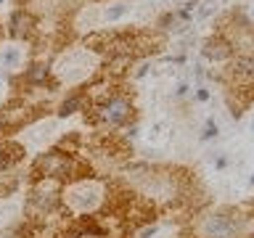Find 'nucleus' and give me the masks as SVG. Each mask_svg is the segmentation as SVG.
<instances>
[{"label": "nucleus", "mask_w": 254, "mask_h": 238, "mask_svg": "<svg viewBox=\"0 0 254 238\" xmlns=\"http://www.w3.org/2000/svg\"><path fill=\"white\" fill-rule=\"evenodd\" d=\"M214 135H217V124H214V119H209V122H206V130H204L201 138H204V140H209V138H214Z\"/></svg>", "instance_id": "nucleus-12"}, {"label": "nucleus", "mask_w": 254, "mask_h": 238, "mask_svg": "<svg viewBox=\"0 0 254 238\" xmlns=\"http://www.w3.org/2000/svg\"><path fill=\"white\" fill-rule=\"evenodd\" d=\"M5 124H8V114H3V111H0V132H3Z\"/></svg>", "instance_id": "nucleus-14"}, {"label": "nucleus", "mask_w": 254, "mask_h": 238, "mask_svg": "<svg viewBox=\"0 0 254 238\" xmlns=\"http://www.w3.org/2000/svg\"><path fill=\"white\" fill-rule=\"evenodd\" d=\"M230 74L236 82H244L246 87L254 85V56H236V61L230 63Z\"/></svg>", "instance_id": "nucleus-3"}, {"label": "nucleus", "mask_w": 254, "mask_h": 238, "mask_svg": "<svg viewBox=\"0 0 254 238\" xmlns=\"http://www.w3.org/2000/svg\"><path fill=\"white\" fill-rule=\"evenodd\" d=\"M24 156V148L16 146V143H0V172L13 167L19 159Z\"/></svg>", "instance_id": "nucleus-7"}, {"label": "nucleus", "mask_w": 254, "mask_h": 238, "mask_svg": "<svg viewBox=\"0 0 254 238\" xmlns=\"http://www.w3.org/2000/svg\"><path fill=\"white\" fill-rule=\"evenodd\" d=\"M82 103H85V98H82L79 93L69 95V98L61 103V111H59V114H61V117H69V114H74V111H79V109H82Z\"/></svg>", "instance_id": "nucleus-9"}, {"label": "nucleus", "mask_w": 254, "mask_h": 238, "mask_svg": "<svg viewBox=\"0 0 254 238\" xmlns=\"http://www.w3.org/2000/svg\"><path fill=\"white\" fill-rule=\"evenodd\" d=\"M74 238H101V230L98 228H90V230H87V228H82V230H77V233H74Z\"/></svg>", "instance_id": "nucleus-11"}, {"label": "nucleus", "mask_w": 254, "mask_h": 238, "mask_svg": "<svg viewBox=\"0 0 254 238\" xmlns=\"http://www.w3.org/2000/svg\"><path fill=\"white\" fill-rule=\"evenodd\" d=\"M127 11H130V5H122V3H119V5H111L109 11H106V21H117V19H122V16H125Z\"/></svg>", "instance_id": "nucleus-10"}, {"label": "nucleus", "mask_w": 254, "mask_h": 238, "mask_svg": "<svg viewBox=\"0 0 254 238\" xmlns=\"http://www.w3.org/2000/svg\"><path fill=\"white\" fill-rule=\"evenodd\" d=\"M32 27H35V19L27 11H16L11 16V35L13 37H27L32 32Z\"/></svg>", "instance_id": "nucleus-6"}, {"label": "nucleus", "mask_w": 254, "mask_h": 238, "mask_svg": "<svg viewBox=\"0 0 254 238\" xmlns=\"http://www.w3.org/2000/svg\"><path fill=\"white\" fill-rule=\"evenodd\" d=\"M16 59H19V53H16V51H5L0 61H3V66H11V63H16Z\"/></svg>", "instance_id": "nucleus-13"}, {"label": "nucleus", "mask_w": 254, "mask_h": 238, "mask_svg": "<svg viewBox=\"0 0 254 238\" xmlns=\"http://www.w3.org/2000/svg\"><path fill=\"white\" fill-rule=\"evenodd\" d=\"M252 185H254V175H252Z\"/></svg>", "instance_id": "nucleus-15"}, {"label": "nucleus", "mask_w": 254, "mask_h": 238, "mask_svg": "<svg viewBox=\"0 0 254 238\" xmlns=\"http://www.w3.org/2000/svg\"><path fill=\"white\" fill-rule=\"evenodd\" d=\"M98 111H101V114H98L101 122L122 124V122H127V119H130L132 106H130V101H127V98H122V95H109V98L101 103Z\"/></svg>", "instance_id": "nucleus-2"}, {"label": "nucleus", "mask_w": 254, "mask_h": 238, "mask_svg": "<svg viewBox=\"0 0 254 238\" xmlns=\"http://www.w3.org/2000/svg\"><path fill=\"white\" fill-rule=\"evenodd\" d=\"M233 230H236V222L228 214H212L206 220V236L209 238H230Z\"/></svg>", "instance_id": "nucleus-4"}, {"label": "nucleus", "mask_w": 254, "mask_h": 238, "mask_svg": "<svg viewBox=\"0 0 254 238\" xmlns=\"http://www.w3.org/2000/svg\"><path fill=\"white\" fill-rule=\"evenodd\" d=\"M45 77H48V66H45V63H35V66H29L27 74H24V79H27L29 85L45 82Z\"/></svg>", "instance_id": "nucleus-8"}, {"label": "nucleus", "mask_w": 254, "mask_h": 238, "mask_svg": "<svg viewBox=\"0 0 254 238\" xmlns=\"http://www.w3.org/2000/svg\"><path fill=\"white\" fill-rule=\"evenodd\" d=\"M204 56L209 61H225V59H230L233 56V45L228 43L225 37H212V40H206L204 43Z\"/></svg>", "instance_id": "nucleus-5"}, {"label": "nucleus", "mask_w": 254, "mask_h": 238, "mask_svg": "<svg viewBox=\"0 0 254 238\" xmlns=\"http://www.w3.org/2000/svg\"><path fill=\"white\" fill-rule=\"evenodd\" d=\"M79 170H82V164L71 154H64V151H48V154L37 156V162H35V175L48 178V180L74 178Z\"/></svg>", "instance_id": "nucleus-1"}]
</instances>
